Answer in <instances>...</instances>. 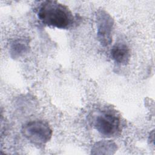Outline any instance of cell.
<instances>
[{
    "instance_id": "6da1fadb",
    "label": "cell",
    "mask_w": 155,
    "mask_h": 155,
    "mask_svg": "<svg viewBox=\"0 0 155 155\" xmlns=\"http://www.w3.org/2000/svg\"><path fill=\"white\" fill-rule=\"evenodd\" d=\"M38 16L44 24L61 29H67L73 23V16L70 10L55 1L42 2L39 7Z\"/></svg>"
},
{
    "instance_id": "7a4b0ae2",
    "label": "cell",
    "mask_w": 155,
    "mask_h": 155,
    "mask_svg": "<svg viewBox=\"0 0 155 155\" xmlns=\"http://www.w3.org/2000/svg\"><path fill=\"white\" fill-rule=\"evenodd\" d=\"M22 134L33 144L41 145L50 140L52 130L48 124L44 120H36L28 122L22 126Z\"/></svg>"
},
{
    "instance_id": "3957f363",
    "label": "cell",
    "mask_w": 155,
    "mask_h": 155,
    "mask_svg": "<svg viewBox=\"0 0 155 155\" xmlns=\"http://www.w3.org/2000/svg\"><path fill=\"white\" fill-rule=\"evenodd\" d=\"M93 125L102 135L111 137L116 135L120 129V118L116 112L111 110H104L94 116Z\"/></svg>"
},
{
    "instance_id": "277c9868",
    "label": "cell",
    "mask_w": 155,
    "mask_h": 155,
    "mask_svg": "<svg viewBox=\"0 0 155 155\" xmlns=\"http://www.w3.org/2000/svg\"><path fill=\"white\" fill-rule=\"evenodd\" d=\"M97 38L104 46L110 45L112 41V31L114 21L105 11H99L96 15Z\"/></svg>"
},
{
    "instance_id": "5b68a950",
    "label": "cell",
    "mask_w": 155,
    "mask_h": 155,
    "mask_svg": "<svg viewBox=\"0 0 155 155\" xmlns=\"http://www.w3.org/2000/svg\"><path fill=\"white\" fill-rule=\"evenodd\" d=\"M111 56L116 63L120 65H126L130 57V49L125 44H116L111 50Z\"/></svg>"
},
{
    "instance_id": "8992f818",
    "label": "cell",
    "mask_w": 155,
    "mask_h": 155,
    "mask_svg": "<svg viewBox=\"0 0 155 155\" xmlns=\"http://www.w3.org/2000/svg\"><path fill=\"white\" fill-rule=\"evenodd\" d=\"M28 42L23 39H17L13 41L10 47V52L13 58H19L25 54L28 50Z\"/></svg>"
},
{
    "instance_id": "52a82bcc",
    "label": "cell",
    "mask_w": 155,
    "mask_h": 155,
    "mask_svg": "<svg viewBox=\"0 0 155 155\" xmlns=\"http://www.w3.org/2000/svg\"><path fill=\"white\" fill-rule=\"evenodd\" d=\"M116 149V145L110 141H104V142H100L96 143V145H94V148H93V150L96 151V153H99V154H102L103 151H107V154H111L112 153V150L115 151Z\"/></svg>"
}]
</instances>
